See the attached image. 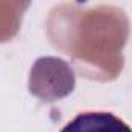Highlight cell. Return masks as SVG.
Masks as SVG:
<instances>
[{
	"label": "cell",
	"instance_id": "obj_1",
	"mask_svg": "<svg viewBox=\"0 0 132 132\" xmlns=\"http://www.w3.org/2000/svg\"><path fill=\"white\" fill-rule=\"evenodd\" d=\"M61 132H130V127L110 112H81Z\"/></svg>",
	"mask_w": 132,
	"mask_h": 132
}]
</instances>
